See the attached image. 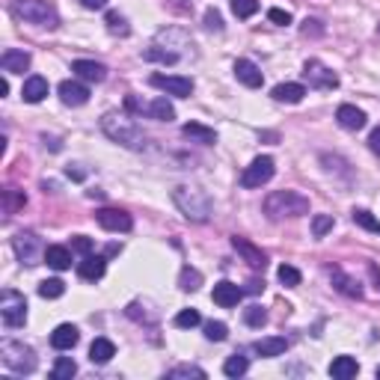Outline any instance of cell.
I'll return each instance as SVG.
<instances>
[{
    "instance_id": "6da1fadb",
    "label": "cell",
    "mask_w": 380,
    "mask_h": 380,
    "mask_svg": "<svg viewBox=\"0 0 380 380\" xmlns=\"http://www.w3.org/2000/svg\"><path fill=\"white\" fill-rule=\"evenodd\" d=\"M102 131L113 143H119V146L131 149V152H143V149L149 146V140H146V134H143V128L131 119V116H125V113H104L102 116Z\"/></svg>"
},
{
    "instance_id": "7a4b0ae2",
    "label": "cell",
    "mask_w": 380,
    "mask_h": 380,
    "mask_svg": "<svg viewBox=\"0 0 380 380\" xmlns=\"http://www.w3.org/2000/svg\"><path fill=\"white\" fill-rule=\"evenodd\" d=\"M173 202L178 205V211H182L190 223H205V220H211V214H214L211 196H208L202 187H190V185L176 187Z\"/></svg>"
},
{
    "instance_id": "3957f363",
    "label": "cell",
    "mask_w": 380,
    "mask_h": 380,
    "mask_svg": "<svg viewBox=\"0 0 380 380\" xmlns=\"http://www.w3.org/2000/svg\"><path fill=\"white\" fill-rule=\"evenodd\" d=\"M265 214L270 220H285V217H303L309 214V199L297 190H274L265 196Z\"/></svg>"
},
{
    "instance_id": "277c9868",
    "label": "cell",
    "mask_w": 380,
    "mask_h": 380,
    "mask_svg": "<svg viewBox=\"0 0 380 380\" xmlns=\"http://www.w3.org/2000/svg\"><path fill=\"white\" fill-rule=\"evenodd\" d=\"M12 15L21 18V21H27V24L48 27V30L60 27V15H57V9H54V3H48V0H12Z\"/></svg>"
},
{
    "instance_id": "5b68a950",
    "label": "cell",
    "mask_w": 380,
    "mask_h": 380,
    "mask_svg": "<svg viewBox=\"0 0 380 380\" xmlns=\"http://www.w3.org/2000/svg\"><path fill=\"white\" fill-rule=\"evenodd\" d=\"M0 357H3V366L15 375H33V368H36V354L24 342L6 339L3 345H0Z\"/></svg>"
},
{
    "instance_id": "8992f818",
    "label": "cell",
    "mask_w": 380,
    "mask_h": 380,
    "mask_svg": "<svg viewBox=\"0 0 380 380\" xmlns=\"http://www.w3.org/2000/svg\"><path fill=\"white\" fill-rule=\"evenodd\" d=\"M0 318L9 330H18L27 324V300L24 294H18L15 288H3V294H0Z\"/></svg>"
},
{
    "instance_id": "52a82bcc",
    "label": "cell",
    "mask_w": 380,
    "mask_h": 380,
    "mask_svg": "<svg viewBox=\"0 0 380 380\" xmlns=\"http://www.w3.org/2000/svg\"><path fill=\"white\" fill-rule=\"evenodd\" d=\"M12 250L21 265H39V259H45V247H42L39 235H33V232H18L12 238Z\"/></svg>"
},
{
    "instance_id": "ba28073f",
    "label": "cell",
    "mask_w": 380,
    "mask_h": 380,
    "mask_svg": "<svg viewBox=\"0 0 380 380\" xmlns=\"http://www.w3.org/2000/svg\"><path fill=\"white\" fill-rule=\"evenodd\" d=\"M274 173H276V164H274V158L270 155H259L252 164L244 169V176H241V185L244 187H261V185H268L270 178H274Z\"/></svg>"
},
{
    "instance_id": "9c48e42d",
    "label": "cell",
    "mask_w": 380,
    "mask_h": 380,
    "mask_svg": "<svg viewBox=\"0 0 380 380\" xmlns=\"http://www.w3.org/2000/svg\"><path fill=\"white\" fill-rule=\"evenodd\" d=\"M303 80L312 89H336L339 86V75L333 69H327L321 60H306L303 66Z\"/></svg>"
},
{
    "instance_id": "30bf717a",
    "label": "cell",
    "mask_w": 380,
    "mask_h": 380,
    "mask_svg": "<svg viewBox=\"0 0 380 380\" xmlns=\"http://www.w3.org/2000/svg\"><path fill=\"white\" fill-rule=\"evenodd\" d=\"M149 84L161 89L167 95H176V98H190L193 95V80L190 78H182V75H152Z\"/></svg>"
},
{
    "instance_id": "8fae6325",
    "label": "cell",
    "mask_w": 380,
    "mask_h": 380,
    "mask_svg": "<svg viewBox=\"0 0 380 380\" xmlns=\"http://www.w3.org/2000/svg\"><path fill=\"white\" fill-rule=\"evenodd\" d=\"M95 220L107 232H131V226H134L131 214L128 211H119V208H102V211L95 214Z\"/></svg>"
},
{
    "instance_id": "7c38bea8",
    "label": "cell",
    "mask_w": 380,
    "mask_h": 380,
    "mask_svg": "<svg viewBox=\"0 0 380 380\" xmlns=\"http://www.w3.org/2000/svg\"><path fill=\"white\" fill-rule=\"evenodd\" d=\"M57 93H60V102L66 107H84L89 102V86L80 84V80H62Z\"/></svg>"
},
{
    "instance_id": "4fadbf2b",
    "label": "cell",
    "mask_w": 380,
    "mask_h": 380,
    "mask_svg": "<svg viewBox=\"0 0 380 380\" xmlns=\"http://www.w3.org/2000/svg\"><path fill=\"white\" fill-rule=\"evenodd\" d=\"M232 247L241 252V259L247 261L250 268H256V270H265V268H268V256H265V252H261V250L256 247V244H250L247 238H241V235H235V238H232Z\"/></svg>"
},
{
    "instance_id": "5bb4252c",
    "label": "cell",
    "mask_w": 380,
    "mask_h": 380,
    "mask_svg": "<svg viewBox=\"0 0 380 380\" xmlns=\"http://www.w3.org/2000/svg\"><path fill=\"white\" fill-rule=\"evenodd\" d=\"M0 69L6 75H24L30 69V54L27 51H18V48H6L3 57H0Z\"/></svg>"
},
{
    "instance_id": "9a60e30c",
    "label": "cell",
    "mask_w": 380,
    "mask_h": 380,
    "mask_svg": "<svg viewBox=\"0 0 380 380\" xmlns=\"http://www.w3.org/2000/svg\"><path fill=\"white\" fill-rule=\"evenodd\" d=\"M235 78L250 89H259L261 84H265V75H261V69L252 60H235Z\"/></svg>"
},
{
    "instance_id": "2e32d148",
    "label": "cell",
    "mask_w": 380,
    "mask_h": 380,
    "mask_svg": "<svg viewBox=\"0 0 380 380\" xmlns=\"http://www.w3.org/2000/svg\"><path fill=\"white\" fill-rule=\"evenodd\" d=\"M104 270H107V256H84L78 261V274L80 279H89V283H98V279L104 276Z\"/></svg>"
},
{
    "instance_id": "e0dca14e",
    "label": "cell",
    "mask_w": 380,
    "mask_h": 380,
    "mask_svg": "<svg viewBox=\"0 0 380 380\" xmlns=\"http://www.w3.org/2000/svg\"><path fill=\"white\" fill-rule=\"evenodd\" d=\"M241 297H244V288H238L235 283H217L211 300H214L217 306H223V309H232V306L241 303Z\"/></svg>"
},
{
    "instance_id": "ac0fdd59",
    "label": "cell",
    "mask_w": 380,
    "mask_h": 380,
    "mask_svg": "<svg viewBox=\"0 0 380 380\" xmlns=\"http://www.w3.org/2000/svg\"><path fill=\"white\" fill-rule=\"evenodd\" d=\"M71 71H75L80 80H89V84H102V80L107 78V69L95 60H75L71 62Z\"/></svg>"
},
{
    "instance_id": "d6986e66",
    "label": "cell",
    "mask_w": 380,
    "mask_h": 380,
    "mask_svg": "<svg viewBox=\"0 0 380 380\" xmlns=\"http://www.w3.org/2000/svg\"><path fill=\"white\" fill-rule=\"evenodd\" d=\"M336 122L342 125L345 131H359V128H366V113L359 110V107L354 104H342L339 110H336Z\"/></svg>"
},
{
    "instance_id": "ffe728a7",
    "label": "cell",
    "mask_w": 380,
    "mask_h": 380,
    "mask_svg": "<svg viewBox=\"0 0 380 380\" xmlns=\"http://www.w3.org/2000/svg\"><path fill=\"white\" fill-rule=\"evenodd\" d=\"M48 95V80H45L42 75H30L24 80V86H21V98L27 104H39L42 98Z\"/></svg>"
},
{
    "instance_id": "44dd1931",
    "label": "cell",
    "mask_w": 380,
    "mask_h": 380,
    "mask_svg": "<svg viewBox=\"0 0 380 380\" xmlns=\"http://www.w3.org/2000/svg\"><path fill=\"white\" fill-rule=\"evenodd\" d=\"M78 339H80V333L75 324H60V327L51 333V345L57 351H71L78 345Z\"/></svg>"
},
{
    "instance_id": "7402d4cb",
    "label": "cell",
    "mask_w": 380,
    "mask_h": 380,
    "mask_svg": "<svg viewBox=\"0 0 380 380\" xmlns=\"http://www.w3.org/2000/svg\"><path fill=\"white\" fill-rule=\"evenodd\" d=\"M330 276H333V285H336V292H342L345 297H357V300L363 297V285H359L354 276H348L345 270L333 268V270H330Z\"/></svg>"
},
{
    "instance_id": "603a6c76",
    "label": "cell",
    "mask_w": 380,
    "mask_h": 380,
    "mask_svg": "<svg viewBox=\"0 0 380 380\" xmlns=\"http://www.w3.org/2000/svg\"><path fill=\"white\" fill-rule=\"evenodd\" d=\"M143 116H149V119H158V122H173L176 119V107L169 104L167 98H155V102L146 104Z\"/></svg>"
},
{
    "instance_id": "cb8c5ba5",
    "label": "cell",
    "mask_w": 380,
    "mask_h": 380,
    "mask_svg": "<svg viewBox=\"0 0 380 380\" xmlns=\"http://www.w3.org/2000/svg\"><path fill=\"white\" fill-rule=\"evenodd\" d=\"M270 95H274L276 102H285V104H300L303 95H306V86L303 84H279V86H274Z\"/></svg>"
},
{
    "instance_id": "d4e9b609",
    "label": "cell",
    "mask_w": 380,
    "mask_h": 380,
    "mask_svg": "<svg viewBox=\"0 0 380 380\" xmlns=\"http://www.w3.org/2000/svg\"><path fill=\"white\" fill-rule=\"evenodd\" d=\"M288 351V339L285 336H268L256 342V354L259 357H283Z\"/></svg>"
},
{
    "instance_id": "484cf974",
    "label": "cell",
    "mask_w": 380,
    "mask_h": 380,
    "mask_svg": "<svg viewBox=\"0 0 380 380\" xmlns=\"http://www.w3.org/2000/svg\"><path fill=\"white\" fill-rule=\"evenodd\" d=\"M113 357H116V345H113L110 339H95L93 345H89V359H93L95 366L110 363Z\"/></svg>"
},
{
    "instance_id": "4316f807",
    "label": "cell",
    "mask_w": 380,
    "mask_h": 380,
    "mask_svg": "<svg viewBox=\"0 0 380 380\" xmlns=\"http://www.w3.org/2000/svg\"><path fill=\"white\" fill-rule=\"evenodd\" d=\"M185 137H190L193 143H202V146H214L217 143V131L214 128H205V125H199V122H187L185 128H182Z\"/></svg>"
},
{
    "instance_id": "83f0119b",
    "label": "cell",
    "mask_w": 380,
    "mask_h": 380,
    "mask_svg": "<svg viewBox=\"0 0 380 380\" xmlns=\"http://www.w3.org/2000/svg\"><path fill=\"white\" fill-rule=\"evenodd\" d=\"M357 372H359V363L354 357H336L330 363V375L336 380H351V377H357Z\"/></svg>"
},
{
    "instance_id": "f1b7e54d",
    "label": "cell",
    "mask_w": 380,
    "mask_h": 380,
    "mask_svg": "<svg viewBox=\"0 0 380 380\" xmlns=\"http://www.w3.org/2000/svg\"><path fill=\"white\" fill-rule=\"evenodd\" d=\"M45 261H48V268H54V270H69L71 268V252H69V247H48L45 250Z\"/></svg>"
},
{
    "instance_id": "f546056e",
    "label": "cell",
    "mask_w": 380,
    "mask_h": 380,
    "mask_svg": "<svg viewBox=\"0 0 380 380\" xmlns=\"http://www.w3.org/2000/svg\"><path fill=\"white\" fill-rule=\"evenodd\" d=\"M78 375V363L71 357H60L57 363H54V368H51V377L54 380H71Z\"/></svg>"
},
{
    "instance_id": "4dcf8cb0",
    "label": "cell",
    "mask_w": 380,
    "mask_h": 380,
    "mask_svg": "<svg viewBox=\"0 0 380 380\" xmlns=\"http://www.w3.org/2000/svg\"><path fill=\"white\" fill-rule=\"evenodd\" d=\"M247 368H250V359L241 357V354H235V357H229L223 363V375L226 377H244V375H247Z\"/></svg>"
},
{
    "instance_id": "1f68e13d",
    "label": "cell",
    "mask_w": 380,
    "mask_h": 380,
    "mask_svg": "<svg viewBox=\"0 0 380 380\" xmlns=\"http://www.w3.org/2000/svg\"><path fill=\"white\" fill-rule=\"evenodd\" d=\"M24 205H27V196L21 193V190H15V187L3 190V211L6 214H15L18 208H24Z\"/></svg>"
},
{
    "instance_id": "d6a6232c",
    "label": "cell",
    "mask_w": 380,
    "mask_h": 380,
    "mask_svg": "<svg viewBox=\"0 0 380 380\" xmlns=\"http://www.w3.org/2000/svg\"><path fill=\"white\" fill-rule=\"evenodd\" d=\"M62 294H66V283L62 279H45L39 285V297H45V300H57Z\"/></svg>"
},
{
    "instance_id": "836d02e7",
    "label": "cell",
    "mask_w": 380,
    "mask_h": 380,
    "mask_svg": "<svg viewBox=\"0 0 380 380\" xmlns=\"http://www.w3.org/2000/svg\"><path fill=\"white\" fill-rule=\"evenodd\" d=\"M178 285H182V292H199V285H202V274L193 270V268H182Z\"/></svg>"
},
{
    "instance_id": "e575fe53",
    "label": "cell",
    "mask_w": 380,
    "mask_h": 380,
    "mask_svg": "<svg viewBox=\"0 0 380 380\" xmlns=\"http://www.w3.org/2000/svg\"><path fill=\"white\" fill-rule=\"evenodd\" d=\"M104 24H107V30H110L113 36H128L131 33V27H128V21L119 15V12H107V18H104Z\"/></svg>"
},
{
    "instance_id": "d590c367",
    "label": "cell",
    "mask_w": 380,
    "mask_h": 380,
    "mask_svg": "<svg viewBox=\"0 0 380 380\" xmlns=\"http://www.w3.org/2000/svg\"><path fill=\"white\" fill-rule=\"evenodd\" d=\"M333 226H336L333 214H315L312 217V235H315V238H324L327 232H333Z\"/></svg>"
},
{
    "instance_id": "8d00e7d4",
    "label": "cell",
    "mask_w": 380,
    "mask_h": 380,
    "mask_svg": "<svg viewBox=\"0 0 380 380\" xmlns=\"http://www.w3.org/2000/svg\"><path fill=\"white\" fill-rule=\"evenodd\" d=\"M235 18H252L259 12V0H232Z\"/></svg>"
},
{
    "instance_id": "74e56055",
    "label": "cell",
    "mask_w": 380,
    "mask_h": 380,
    "mask_svg": "<svg viewBox=\"0 0 380 380\" xmlns=\"http://www.w3.org/2000/svg\"><path fill=\"white\" fill-rule=\"evenodd\" d=\"M169 380H178V377H196V380H205V372L199 366H176L167 372Z\"/></svg>"
},
{
    "instance_id": "f35d334b",
    "label": "cell",
    "mask_w": 380,
    "mask_h": 380,
    "mask_svg": "<svg viewBox=\"0 0 380 380\" xmlns=\"http://www.w3.org/2000/svg\"><path fill=\"white\" fill-rule=\"evenodd\" d=\"M199 324H202V318H199L196 309H182L176 315V327L178 330H190V327H199Z\"/></svg>"
},
{
    "instance_id": "ab89813d",
    "label": "cell",
    "mask_w": 380,
    "mask_h": 380,
    "mask_svg": "<svg viewBox=\"0 0 380 380\" xmlns=\"http://www.w3.org/2000/svg\"><path fill=\"white\" fill-rule=\"evenodd\" d=\"M276 276H279V283H283L285 288H297L300 285V270L292 268V265H283L276 270Z\"/></svg>"
},
{
    "instance_id": "60d3db41",
    "label": "cell",
    "mask_w": 380,
    "mask_h": 380,
    "mask_svg": "<svg viewBox=\"0 0 380 380\" xmlns=\"http://www.w3.org/2000/svg\"><path fill=\"white\" fill-rule=\"evenodd\" d=\"M354 223L363 226V229H368V232H377L380 235V220H377L372 211H363V208H359V211H354Z\"/></svg>"
},
{
    "instance_id": "b9f144b4",
    "label": "cell",
    "mask_w": 380,
    "mask_h": 380,
    "mask_svg": "<svg viewBox=\"0 0 380 380\" xmlns=\"http://www.w3.org/2000/svg\"><path fill=\"white\" fill-rule=\"evenodd\" d=\"M143 60H152V62H178V54L176 51H164V48H149V51H143Z\"/></svg>"
},
{
    "instance_id": "7bdbcfd3",
    "label": "cell",
    "mask_w": 380,
    "mask_h": 380,
    "mask_svg": "<svg viewBox=\"0 0 380 380\" xmlns=\"http://www.w3.org/2000/svg\"><path fill=\"white\" fill-rule=\"evenodd\" d=\"M226 336H229V327H226L223 321H208L205 324V339L208 342H223Z\"/></svg>"
},
{
    "instance_id": "ee69618b",
    "label": "cell",
    "mask_w": 380,
    "mask_h": 380,
    "mask_svg": "<svg viewBox=\"0 0 380 380\" xmlns=\"http://www.w3.org/2000/svg\"><path fill=\"white\" fill-rule=\"evenodd\" d=\"M244 321H247L250 327H265V324H268V312L261 309V306H250V309H244Z\"/></svg>"
},
{
    "instance_id": "f6af8a7d",
    "label": "cell",
    "mask_w": 380,
    "mask_h": 380,
    "mask_svg": "<svg viewBox=\"0 0 380 380\" xmlns=\"http://www.w3.org/2000/svg\"><path fill=\"white\" fill-rule=\"evenodd\" d=\"M268 18H270L274 24H279V27H288V24H292V12H285V9H276V6L268 12Z\"/></svg>"
},
{
    "instance_id": "bcb514c9",
    "label": "cell",
    "mask_w": 380,
    "mask_h": 380,
    "mask_svg": "<svg viewBox=\"0 0 380 380\" xmlns=\"http://www.w3.org/2000/svg\"><path fill=\"white\" fill-rule=\"evenodd\" d=\"M205 27L208 30H223V15L217 9H208L205 12Z\"/></svg>"
},
{
    "instance_id": "7dc6e473",
    "label": "cell",
    "mask_w": 380,
    "mask_h": 380,
    "mask_svg": "<svg viewBox=\"0 0 380 380\" xmlns=\"http://www.w3.org/2000/svg\"><path fill=\"white\" fill-rule=\"evenodd\" d=\"M71 250H78V252H84V256H89V252H93V241H89L86 235H78V238H71Z\"/></svg>"
},
{
    "instance_id": "c3c4849f",
    "label": "cell",
    "mask_w": 380,
    "mask_h": 380,
    "mask_svg": "<svg viewBox=\"0 0 380 380\" xmlns=\"http://www.w3.org/2000/svg\"><path fill=\"white\" fill-rule=\"evenodd\" d=\"M259 292H265V283H261V279H250L247 288H244V294H259Z\"/></svg>"
},
{
    "instance_id": "681fc988",
    "label": "cell",
    "mask_w": 380,
    "mask_h": 380,
    "mask_svg": "<svg viewBox=\"0 0 380 380\" xmlns=\"http://www.w3.org/2000/svg\"><path fill=\"white\" fill-rule=\"evenodd\" d=\"M78 3L84 6V9H93V12H95V9H104L110 0H78Z\"/></svg>"
},
{
    "instance_id": "f907efd6",
    "label": "cell",
    "mask_w": 380,
    "mask_h": 380,
    "mask_svg": "<svg viewBox=\"0 0 380 380\" xmlns=\"http://www.w3.org/2000/svg\"><path fill=\"white\" fill-rule=\"evenodd\" d=\"M368 146H372L375 155H380V128H375L372 134H368Z\"/></svg>"
},
{
    "instance_id": "816d5d0a",
    "label": "cell",
    "mask_w": 380,
    "mask_h": 380,
    "mask_svg": "<svg viewBox=\"0 0 380 380\" xmlns=\"http://www.w3.org/2000/svg\"><path fill=\"white\" fill-rule=\"evenodd\" d=\"M303 33H306V36H309V33H321L318 21H312V18H306V21H303Z\"/></svg>"
},
{
    "instance_id": "f5cc1de1",
    "label": "cell",
    "mask_w": 380,
    "mask_h": 380,
    "mask_svg": "<svg viewBox=\"0 0 380 380\" xmlns=\"http://www.w3.org/2000/svg\"><path fill=\"white\" fill-rule=\"evenodd\" d=\"M377 377H380V366H377Z\"/></svg>"
}]
</instances>
